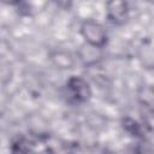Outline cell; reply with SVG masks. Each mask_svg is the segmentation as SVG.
Returning a JSON list of instances; mask_svg holds the SVG:
<instances>
[{
	"instance_id": "obj_1",
	"label": "cell",
	"mask_w": 154,
	"mask_h": 154,
	"mask_svg": "<svg viewBox=\"0 0 154 154\" xmlns=\"http://www.w3.org/2000/svg\"><path fill=\"white\" fill-rule=\"evenodd\" d=\"M81 35L84 41L94 48H102L108 40V35L103 25L94 19H87L82 23Z\"/></svg>"
},
{
	"instance_id": "obj_2",
	"label": "cell",
	"mask_w": 154,
	"mask_h": 154,
	"mask_svg": "<svg viewBox=\"0 0 154 154\" xmlns=\"http://www.w3.org/2000/svg\"><path fill=\"white\" fill-rule=\"evenodd\" d=\"M66 88L70 96L78 103L87 102L91 96V89L89 83L79 76L70 77L66 83Z\"/></svg>"
},
{
	"instance_id": "obj_3",
	"label": "cell",
	"mask_w": 154,
	"mask_h": 154,
	"mask_svg": "<svg viewBox=\"0 0 154 154\" xmlns=\"http://www.w3.org/2000/svg\"><path fill=\"white\" fill-rule=\"evenodd\" d=\"M106 17L116 25H122L129 17V4L126 0H107Z\"/></svg>"
},
{
	"instance_id": "obj_4",
	"label": "cell",
	"mask_w": 154,
	"mask_h": 154,
	"mask_svg": "<svg viewBox=\"0 0 154 154\" xmlns=\"http://www.w3.org/2000/svg\"><path fill=\"white\" fill-rule=\"evenodd\" d=\"M124 128H125L129 132H131L134 136H137V135L140 134V126H138V124H137L136 122H134L132 119H130V118H126V119H125V122H124Z\"/></svg>"
},
{
	"instance_id": "obj_5",
	"label": "cell",
	"mask_w": 154,
	"mask_h": 154,
	"mask_svg": "<svg viewBox=\"0 0 154 154\" xmlns=\"http://www.w3.org/2000/svg\"><path fill=\"white\" fill-rule=\"evenodd\" d=\"M57 2H58L61 7H65V8H66V7L69 8L70 5H71V0H57Z\"/></svg>"
},
{
	"instance_id": "obj_6",
	"label": "cell",
	"mask_w": 154,
	"mask_h": 154,
	"mask_svg": "<svg viewBox=\"0 0 154 154\" xmlns=\"http://www.w3.org/2000/svg\"><path fill=\"white\" fill-rule=\"evenodd\" d=\"M1 1L8 6H14V5H18L20 2V0H1Z\"/></svg>"
},
{
	"instance_id": "obj_7",
	"label": "cell",
	"mask_w": 154,
	"mask_h": 154,
	"mask_svg": "<svg viewBox=\"0 0 154 154\" xmlns=\"http://www.w3.org/2000/svg\"><path fill=\"white\" fill-rule=\"evenodd\" d=\"M147 1H149V2H152V4H154V0H147Z\"/></svg>"
}]
</instances>
